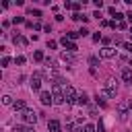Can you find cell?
Wrapping results in <instances>:
<instances>
[{
  "mask_svg": "<svg viewBox=\"0 0 132 132\" xmlns=\"http://www.w3.org/2000/svg\"><path fill=\"white\" fill-rule=\"evenodd\" d=\"M39 101L43 105H52L54 103V95H50V91H41L39 93Z\"/></svg>",
  "mask_w": 132,
  "mask_h": 132,
  "instance_id": "5b68a950",
  "label": "cell"
},
{
  "mask_svg": "<svg viewBox=\"0 0 132 132\" xmlns=\"http://www.w3.org/2000/svg\"><path fill=\"white\" fill-rule=\"evenodd\" d=\"M14 132H35L31 126H14Z\"/></svg>",
  "mask_w": 132,
  "mask_h": 132,
  "instance_id": "9a60e30c",
  "label": "cell"
},
{
  "mask_svg": "<svg viewBox=\"0 0 132 132\" xmlns=\"http://www.w3.org/2000/svg\"><path fill=\"white\" fill-rule=\"evenodd\" d=\"M122 47L126 50V52H132V43H122Z\"/></svg>",
  "mask_w": 132,
  "mask_h": 132,
  "instance_id": "4316f807",
  "label": "cell"
},
{
  "mask_svg": "<svg viewBox=\"0 0 132 132\" xmlns=\"http://www.w3.org/2000/svg\"><path fill=\"white\" fill-rule=\"evenodd\" d=\"M101 58H107V60H109V58H116V50L109 47V45H105V47L101 50Z\"/></svg>",
  "mask_w": 132,
  "mask_h": 132,
  "instance_id": "ba28073f",
  "label": "cell"
},
{
  "mask_svg": "<svg viewBox=\"0 0 132 132\" xmlns=\"http://www.w3.org/2000/svg\"><path fill=\"white\" fill-rule=\"evenodd\" d=\"M12 41H14V43H19V45H25V43H27V39H25L23 35H19V33H16V35L12 37Z\"/></svg>",
  "mask_w": 132,
  "mask_h": 132,
  "instance_id": "5bb4252c",
  "label": "cell"
},
{
  "mask_svg": "<svg viewBox=\"0 0 132 132\" xmlns=\"http://www.w3.org/2000/svg\"><path fill=\"white\" fill-rule=\"evenodd\" d=\"M89 62H91V66H97V64H99V58H97V56H91Z\"/></svg>",
  "mask_w": 132,
  "mask_h": 132,
  "instance_id": "7402d4cb",
  "label": "cell"
},
{
  "mask_svg": "<svg viewBox=\"0 0 132 132\" xmlns=\"http://www.w3.org/2000/svg\"><path fill=\"white\" fill-rule=\"evenodd\" d=\"M31 89H33V91H39V89H41V74H39V72L31 78Z\"/></svg>",
  "mask_w": 132,
  "mask_h": 132,
  "instance_id": "52a82bcc",
  "label": "cell"
},
{
  "mask_svg": "<svg viewBox=\"0 0 132 132\" xmlns=\"http://www.w3.org/2000/svg\"><path fill=\"white\" fill-rule=\"evenodd\" d=\"M95 101H97V105H99V107H105V99H103V97H99V95H97Z\"/></svg>",
  "mask_w": 132,
  "mask_h": 132,
  "instance_id": "ffe728a7",
  "label": "cell"
},
{
  "mask_svg": "<svg viewBox=\"0 0 132 132\" xmlns=\"http://www.w3.org/2000/svg\"><path fill=\"white\" fill-rule=\"evenodd\" d=\"M130 35H132V33H130Z\"/></svg>",
  "mask_w": 132,
  "mask_h": 132,
  "instance_id": "836d02e7",
  "label": "cell"
},
{
  "mask_svg": "<svg viewBox=\"0 0 132 132\" xmlns=\"http://www.w3.org/2000/svg\"><path fill=\"white\" fill-rule=\"evenodd\" d=\"M23 21H25L23 16H14V19H12V23H14V25H16V23H23Z\"/></svg>",
  "mask_w": 132,
  "mask_h": 132,
  "instance_id": "f546056e",
  "label": "cell"
},
{
  "mask_svg": "<svg viewBox=\"0 0 132 132\" xmlns=\"http://www.w3.org/2000/svg\"><path fill=\"white\" fill-rule=\"evenodd\" d=\"M64 101H66V99H64V87L54 85V103L56 105H62Z\"/></svg>",
  "mask_w": 132,
  "mask_h": 132,
  "instance_id": "3957f363",
  "label": "cell"
},
{
  "mask_svg": "<svg viewBox=\"0 0 132 132\" xmlns=\"http://www.w3.org/2000/svg\"><path fill=\"white\" fill-rule=\"evenodd\" d=\"M74 132H82V128H74Z\"/></svg>",
  "mask_w": 132,
  "mask_h": 132,
  "instance_id": "d6a6232c",
  "label": "cell"
},
{
  "mask_svg": "<svg viewBox=\"0 0 132 132\" xmlns=\"http://www.w3.org/2000/svg\"><path fill=\"white\" fill-rule=\"evenodd\" d=\"M2 103H4V105H12L14 101H12V97H10V95H4V97H2Z\"/></svg>",
  "mask_w": 132,
  "mask_h": 132,
  "instance_id": "ac0fdd59",
  "label": "cell"
},
{
  "mask_svg": "<svg viewBox=\"0 0 132 132\" xmlns=\"http://www.w3.org/2000/svg\"><path fill=\"white\" fill-rule=\"evenodd\" d=\"M76 37H80L78 31H70V33H68V39H76Z\"/></svg>",
  "mask_w": 132,
  "mask_h": 132,
  "instance_id": "44dd1931",
  "label": "cell"
},
{
  "mask_svg": "<svg viewBox=\"0 0 132 132\" xmlns=\"http://www.w3.org/2000/svg\"><path fill=\"white\" fill-rule=\"evenodd\" d=\"M78 95L80 93H76V89L72 87V85H66L64 87V99L68 103H78Z\"/></svg>",
  "mask_w": 132,
  "mask_h": 132,
  "instance_id": "6da1fadb",
  "label": "cell"
},
{
  "mask_svg": "<svg viewBox=\"0 0 132 132\" xmlns=\"http://www.w3.org/2000/svg\"><path fill=\"white\" fill-rule=\"evenodd\" d=\"M12 107H14V109H19V111H25V109H27V107H25V101H23V99H16V101L12 103Z\"/></svg>",
  "mask_w": 132,
  "mask_h": 132,
  "instance_id": "7c38bea8",
  "label": "cell"
},
{
  "mask_svg": "<svg viewBox=\"0 0 132 132\" xmlns=\"http://www.w3.org/2000/svg\"><path fill=\"white\" fill-rule=\"evenodd\" d=\"M43 62H45V66H52V68H56V66H54V64H56V62H54V60H50V58H45V60H43Z\"/></svg>",
  "mask_w": 132,
  "mask_h": 132,
  "instance_id": "603a6c76",
  "label": "cell"
},
{
  "mask_svg": "<svg viewBox=\"0 0 132 132\" xmlns=\"http://www.w3.org/2000/svg\"><path fill=\"white\" fill-rule=\"evenodd\" d=\"M132 107V99H124V101H120L118 103V111H120V116H126V111Z\"/></svg>",
  "mask_w": 132,
  "mask_h": 132,
  "instance_id": "8992f818",
  "label": "cell"
},
{
  "mask_svg": "<svg viewBox=\"0 0 132 132\" xmlns=\"http://www.w3.org/2000/svg\"><path fill=\"white\" fill-rule=\"evenodd\" d=\"M29 14H33V16H39V14H41V12H39V10H37V8H29Z\"/></svg>",
  "mask_w": 132,
  "mask_h": 132,
  "instance_id": "cb8c5ba5",
  "label": "cell"
},
{
  "mask_svg": "<svg viewBox=\"0 0 132 132\" xmlns=\"http://www.w3.org/2000/svg\"><path fill=\"white\" fill-rule=\"evenodd\" d=\"M62 45L66 47V50H68V54H72V52H76V45L68 39V37H62Z\"/></svg>",
  "mask_w": 132,
  "mask_h": 132,
  "instance_id": "30bf717a",
  "label": "cell"
},
{
  "mask_svg": "<svg viewBox=\"0 0 132 132\" xmlns=\"http://www.w3.org/2000/svg\"><path fill=\"white\" fill-rule=\"evenodd\" d=\"M21 118H23V122H27V124H35V122H37V113L33 111V109H25V111H21Z\"/></svg>",
  "mask_w": 132,
  "mask_h": 132,
  "instance_id": "7a4b0ae2",
  "label": "cell"
},
{
  "mask_svg": "<svg viewBox=\"0 0 132 132\" xmlns=\"http://www.w3.org/2000/svg\"><path fill=\"white\" fill-rule=\"evenodd\" d=\"M126 16H128V21H130V23H132V12H128V14H126Z\"/></svg>",
  "mask_w": 132,
  "mask_h": 132,
  "instance_id": "1f68e13d",
  "label": "cell"
},
{
  "mask_svg": "<svg viewBox=\"0 0 132 132\" xmlns=\"http://www.w3.org/2000/svg\"><path fill=\"white\" fill-rule=\"evenodd\" d=\"M33 60H37V62L45 60V58H43V52H35V54H33Z\"/></svg>",
  "mask_w": 132,
  "mask_h": 132,
  "instance_id": "d6986e66",
  "label": "cell"
},
{
  "mask_svg": "<svg viewBox=\"0 0 132 132\" xmlns=\"http://www.w3.org/2000/svg\"><path fill=\"white\" fill-rule=\"evenodd\" d=\"M14 62H16V64H25V58H23V56H16Z\"/></svg>",
  "mask_w": 132,
  "mask_h": 132,
  "instance_id": "484cf974",
  "label": "cell"
},
{
  "mask_svg": "<svg viewBox=\"0 0 132 132\" xmlns=\"http://www.w3.org/2000/svg\"><path fill=\"white\" fill-rule=\"evenodd\" d=\"M72 19H74V21H89V16L80 14V12H74V14H72Z\"/></svg>",
  "mask_w": 132,
  "mask_h": 132,
  "instance_id": "2e32d148",
  "label": "cell"
},
{
  "mask_svg": "<svg viewBox=\"0 0 132 132\" xmlns=\"http://www.w3.org/2000/svg\"><path fill=\"white\" fill-rule=\"evenodd\" d=\"M70 8H74V10H78V8H80V2H74V4H70Z\"/></svg>",
  "mask_w": 132,
  "mask_h": 132,
  "instance_id": "4dcf8cb0",
  "label": "cell"
},
{
  "mask_svg": "<svg viewBox=\"0 0 132 132\" xmlns=\"http://www.w3.org/2000/svg\"><path fill=\"white\" fill-rule=\"evenodd\" d=\"M56 45H58V43H56V41H52V39H47V47H50V50H54V47H56Z\"/></svg>",
  "mask_w": 132,
  "mask_h": 132,
  "instance_id": "d4e9b609",
  "label": "cell"
},
{
  "mask_svg": "<svg viewBox=\"0 0 132 132\" xmlns=\"http://www.w3.org/2000/svg\"><path fill=\"white\" fill-rule=\"evenodd\" d=\"M78 103H80V105L89 103V97H87V93H80V95H78Z\"/></svg>",
  "mask_w": 132,
  "mask_h": 132,
  "instance_id": "e0dca14e",
  "label": "cell"
},
{
  "mask_svg": "<svg viewBox=\"0 0 132 132\" xmlns=\"http://www.w3.org/2000/svg\"><path fill=\"white\" fill-rule=\"evenodd\" d=\"M60 60H62V62H66V64H72V62H74V58H72V54H66V52H64V54L60 56Z\"/></svg>",
  "mask_w": 132,
  "mask_h": 132,
  "instance_id": "4fadbf2b",
  "label": "cell"
},
{
  "mask_svg": "<svg viewBox=\"0 0 132 132\" xmlns=\"http://www.w3.org/2000/svg\"><path fill=\"white\" fill-rule=\"evenodd\" d=\"M122 80L124 82H132V70L130 68H124L122 70Z\"/></svg>",
  "mask_w": 132,
  "mask_h": 132,
  "instance_id": "8fae6325",
  "label": "cell"
},
{
  "mask_svg": "<svg viewBox=\"0 0 132 132\" xmlns=\"http://www.w3.org/2000/svg\"><path fill=\"white\" fill-rule=\"evenodd\" d=\"M103 91H105L107 97H116V93H118V87H116V82H113V80H105Z\"/></svg>",
  "mask_w": 132,
  "mask_h": 132,
  "instance_id": "277c9868",
  "label": "cell"
},
{
  "mask_svg": "<svg viewBox=\"0 0 132 132\" xmlns=\"http://www.w3.org/2000/svg\"><path fill=\"white\" fill-rule=\"evenodd\" d=\"M8 64H10V58L4 56V58H2V66H8Z\"/></svg>",
  "mask_w": 132,
  "mask_h": 132,
  "instance_id": "83f0119b",
  "label": "cell"
},
{
  "mask_svg": "<svg viewBox=\"0 0 132 132\" xmlns=\"http://www.w3.org/2000/svg\"><path fill=\"white\" fill-rule=\"evenodd\" d=\"M47 130H50V132H62V126H60L58 120H50V122H47Z\"/></svg>",
  "mask_w": 132,
  "mask_h": 132,
  "instance_id": "9c48e42d",
  "label": "cell"
},
{
  "mask_svg": "<svg viewBox=\"0 0 132 132\" xmlns=\"http://www.w3.org/2000/svg\"><path fill=\"white\" fill-rule=\"evenodd\" d=\"M85 132H95V126H91V124H87V126H85Z\"/></svg>",
  "mask_w": 132,
  "mask_h": 132,
  "instance_id": "f1b7e54d",
  "label": "cell"
}]
</instances>
